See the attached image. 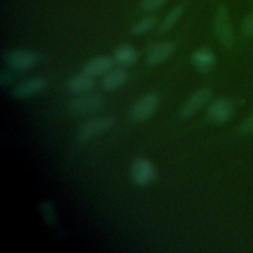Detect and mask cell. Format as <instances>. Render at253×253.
Masks as SVG:
<instances>
[{"mask_svg": "<svg viewBox=\"0 0 253 253\" xmlns=\"http://www.w3.org/2000/svg\"><path fill=\"white\" fill-rule=\"evenodd\" d=\"M115 126V120L111 117H96L86 121L78 130V138L88 141L100 133L110 130Z\"/></svg>", "mask_w": 253, "mask_h": 253, "instance_id": "obj_1", "label": "cell"}, {"mask_svg": "<svg viewBox=\"0 0 253 253\" xmlns=\"http://www.w3.org/2000/svg\"><path fill=\"white\" fill-rule=\"evenodd\" d=\"M213 31L217 40L224 45L229 46L233 42V32L229 14L224 6L218 7L213 20Z\"/></svg>", "mask_w": 253, "mask_h": 253, "instance_id": "obj_2", "label": "cell"}, {"mask_svg": "<svg viewBox=\"0 0 253 253\" xmlns=\"http://www.w3.org/2000/svg\"><path fill=\"white\" fill-rule=\"evenodd\" d=\"M105 104V99L99 94L80 96L69 104V112L74 115H87L98 112Z\"/></svg>", "mask_w": 253, "mask_h": 253, "instance_id": "obj_3", "label": "cell"}, {"mask_svg": "<svg viewBox=\"0 0 253 253\" xmlns=\"http://www.w3.org/2000/svg\"><path fill=\"white\" fill-rule=\"evenodd\" d=\"M131 178L138 186H146L155 178V168L146 158H136L131 164Z\"/></svg>", "mask_w": 253, "mask_h": 253, "instance_id": "obj_4", "label": "cell"}, {"mask_svg": "<svg viewBox=\"0 0 253 253\" xmlns=\"http://www.w3.org/2000/svg\"><path fill=\"white\" fill-rule=\"evenodd\" d=\"M157 106V95L154 93H148L134 103L130 110V117L135 122L144 121L155 112Z\"/></svg>", "mask_w": 253, "mask_h": 253, "instance_id": "obj_5", "label": "cell"}, {"mask_svg": "<svg viewBox=\"0 0 253 253\" xmlns=\"http://www.w3.org/2000/svg\"><path fill=\"white\" fill-rule=\"evenodd\" d=\"M211 92L208 88H202L196 91L181 107L180 115L184 119L192 117L200 108H202L211 98Z\"/></svg>", "mask_w": 253, "mask_h": 253, "instance_id": "obj_6", "label": "cell"}, {"mask_svg": "<svg viewBox=\"0 0 253 253\" xmlns=\"http://www.w3.org/2000/svg\"><path fill=\"white\" fill-rule=\"evenodd\" d=\"M233 103L228 99H217L213 101L208 110L209 117L215 123H224L232 115Z\"/></svg>", "mask_w": 253, "mask_h": 253, "instance_id": "obj_7", "label": "cell"}, {"mask_svg": "<svg viewBox=\"0 0 253 253\" xmlns=\"http://www.w3.org/2000/svg\"><path fill=\"white\" fill-rule=\"evenodd\" d=\"M45 84L46 81L44 78L32 77L23 81L21 84L15 87L13 94L17 98H29L41 92L45 87Z\"/></svg>", "mask_w": 253, "mask_h": 253, "instance_id": "obj_8", "label": "cell"}, {"mask_svg": "<svg viewBox=\"0 0 253 253\" xmlns=\"http://www.w3.org/2000/svg\"><path fill=\"white\" fill-rule=\"evenodd\" d=\"M37 59H38L37 55L34 52L28 51V50H22V49L13 50L7 56V60L9 64L13 68L19 69V70H25V69L31 68L32 66L35 65V63L37 62Z\"/></svg>", "mask_w": 253, "mask_h": 253, "instance_id": "obj_9", "label": "cell"}, {"mask_svg": "<svg viewBox=\"0 0 253 253\" xmlns=\"http://www.w3.org/2000/svg\"><path fill=\"white\" fill-rule=\"evenodd\" d=\"M113 64L114 60L112 57L108 55H101L87 62L83 71L91 77H97L107 74L113 67Z\"/></svg>", "mask_w": 253, "mask_h": 253, "instance_id": "obj_10", "label": "cell"}, {"mask_svg": "<svg viewBox=\"0 0 253 253\" xmlns=\"http://www.w3.org/2000/svg\"><path fill=\"white\" fill-rule=\"evenodd\" d=\"M94 79L84 71L82 73L71 76L67 81V88L70 92L83 94L91 91L94 88Z\"/></svg>", "mask_w": 253, "mask_h": 253, "instance_id": "obj_11", "label": "cell"}, {"mask_svg": "<svg viewBox=\"0 0 253 253\" xmlns=\"http://www.w3.org/2000/svg\"><path fill=\"white\" fill-rule=\"evenodd\" d=\"M127 78L126 72L123 68H117L109 71L101 82V86L105 91H113L122 87Z\"/></svg>", "mask_w": 253, "mask_h": 253, "instance_id": "obj_12", "label": "cell"}, {"mask_svg": "<svg viewBox=\"0 0 253 253\" xmlns=\"http://www.w3.org/2000/svg\"><path fill=\"white\" fill-rule=\"evenodd\" d=\"M175 45L170 42H164L155 45L147 55V63L156 65L168 58L174 51Z\"/></svg>", "mask_w": 253, "mask_h": 253, "instance_id": "obj_13", "label": "cell"}, {"mask_svg": "<svg viewBox=\"0 0 253 253\" xmlns=\"http://www.w3.org/2000/svg\"><path fill=\"white\" fill-rule=\"evenodd\" d=\"M192 60L197 69L201 71H208L214 63V54L211 49L202 47L194 52Z\"/></svg>", "mask_w": 253, "mask_h": 253, "instance_id": "obj_14", "label": "cell"}, {"mask_svg": "<svg viewBox=\"0 0 253 253\" xmlns=\"http://www.w3.org/2000/svg\"><path fill=\"white\" fill-rule=\"evenodd\" d=\"M137 58L136 50L128 44L121 45L115 52V60L121 65H130Z\"/></svg>", "mask_w": 253, "mask_h": 253, "instance_id": "obj_15", "label": "cell"}, {"mask_svg": "<svg viewBox=\"0 0 253 253\" xmlns=\"http://www.w3.org/2000/svg\"><path fill=\"white\" fill-rule=\"evenodd\" d=\"M182 13H183V8L181 6H177V7L173 8L161 22V26H160L161 30L163 32L169 31L180 19Z\"/></svg>", "mask_w": 253, "mask_h": 253, "instance_id": "obj_16", "label": "cell"}, {"mask_svg": "<svg viewBox=\"0 0 253 253\" xmlns=\"http://www.w3.org/2000/svg\"><path fill=\"white\" fill-rule=\"evenodd\" d=\"M155 24V19L152 16L145 17L138 21L130 30V34L132 36H139L142 34H145L147 31H149Z\"/></svg>", "mask_w": 253, "mask_h": 253, "instance_id": "obj_17", "label": "cell"}, {"mask_svg": "<svg viewBox=\"0 0 253 253\" xmlns=\"http://www.w3.org/2000/svg\"><path fill=\"white\" fill-rule=\"evenodd\" d=\"M241 31L245 37H253V13H249L244 17L241 25Z\"/></svg>", "mask_w": 253, "mask_h": 253, "instance_id": "obj_18", "label": "cell"}, {"mask_svg": "<svg viewBox=\"0 0 253 253\" xmlns=\"http://www.w3.org/2000/svg\"><path fill=\"white\" fill-rule=\"evenodd\" d=\"M167 0H141V8L145 11H154L162 7Z\"/></svg>", "mask_w": 253, "mask_h": 253, "instance_id": "obj_19", "label": "cell"}, {"mask_svg": "<svg viewBox=\"0 0 253 253\" xmlns=\"http://www.w3.org/2000/svg\"><path fill=\"white\" fill-rule=\"evenodd\" d=\"M239 131L242 133L253 132V114L241 123L239 126Z\"/></svg>", "mask_w": 253, "mask_h": 253, "instance_id": "obj_20", "label": "cell"}]
</instances>
